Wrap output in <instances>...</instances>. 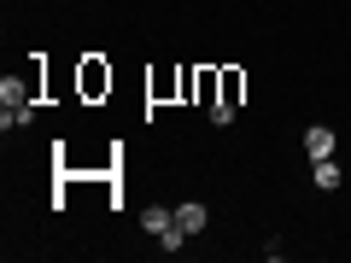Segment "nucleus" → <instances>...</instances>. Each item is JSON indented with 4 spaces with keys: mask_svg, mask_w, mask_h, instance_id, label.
Segmentation results:
<instances>
[{
    "mask_svg": "<svg viewBox=\"0 0 351 263\" xmlns=\"http://www.w3.org/2000/svg\"><path fill=\"white\" fill-rule=\"evenodd\" d=\"M234 94H240V71H223V100L234 105Z\"/></svg>",
    "mask_w": 351,
    "mask_h": 263,
    "instance_id": "0eeeda50",
    "label": "nucleus"
},
{
    "mask_svg": "<svg viewBox=\"0 0 351 263\" xmlns=\"http://www.w3.org/2000/svg\"><path fill=\"white\" fill-rule=\"evenodd\" d=\"M141 228H147L152 240H164L176 228V211H170V205H147V211H141Z\"/></svg>",
    "mask_w": 351,
    "mask_h": 263,
    "instance_id": "f257e3e1",
    "label": "nucleus"
},
{
    "mask_svg": "<svg viewBox=\"0 0 351 263\" xmlns=\"http://www.w3.org/2000/svg\"><path fill=\"white\" fill-rule=\"evenodd\" d=\"M106 82H112V76H106V71H100V64L88 59V64H82V94H100V88H106Z\"/></svg>",
    "mask_w": 351,
    "mask_h": 263,
    "instance_id": "39448f33",
    "label": "nucleus"
},
{
    "mask_svg": "<svg viewBox=\"0 0 351 263\" xmlns=\"http://www.w3.org/2000/svg\"><path fill=\"white\" fill-rule=\"evenodd\" d=\"M304 152H311V158H334V129H304Z\"/></svg>",
    "mask_w": 351,
    "mask_h": 263,
    "instance_id": "f03ea898",
    "label": "nucleus"
},
{
    "mask_svg": "<svg viewBox=\"0 0 351 263\" xmlns=\"http://www.w3.org/2000/svg\"><path fill=\"white\" fill-rule=\"evenodd\" d=\"M0 100H6V105H29V82L6 76V82H0Z\"/></svg>",
    "mask_w": 351,
    "mask_h": 263,
    "instance_id": "20e7f679",
    "label": "nucleus"
},
{
    "mask_svg": "<svg viewBox=\"0 0 351 263\" xmlns=\"http://www.w3.org/2000/svg\"><path fill=\"white\" fill-rule=\"evenodd\" d=\"M316 188H339V164L334 158H316Z\"/></svg>",
    "mask_w": 351,
    "mask_h": 263,
    "instance_id": "423d86ee",
    "label": "nucleus"
},
{
    "mask_svg": "<svg viewBox=\"0 0 351 263\" xmlns=\"http://www.w3.org/2000/svg\"><path fill=\"white\" fill-rule=\"evenodd\" d=\"M176 223L188 228V234H205V223H211V211H205L199 199H193V205H176Z\"/></svg>",
    "mask_w": 351,
    "mask_h": 263,
    "instance_id": "7ed1b4c3",
    "label": "nucleus"
}]
</instances>
